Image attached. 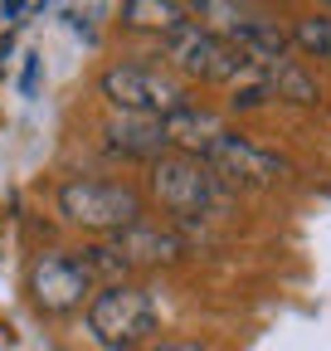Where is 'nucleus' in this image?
Here are the masks:
<instances>
[{"instance_id": "obj_1", "label": "nucleus", "mask_w": 331, "mask_h": 351, "mask_svg": "<svg viewBox=\"0 0 331 351\" xmlns=\"http://www.w3.org/2000/svg\"><path fill=\"white\" fill-rule=\"evenodd\" d=\"M59 215L68 225L88 230V234H122L142 225V195L122 181H93V176H78V181L59 186Z\"/></svg>"}, {"instance_id": "obj_2", "label": "nucleus", "mask_w": 331, "mask_h": 351, "mask_svg": "<svg viewBox=\"0 0 331 351\" xmlns=\"http://www.w3.org/2000/svg\"><path fill=\"white\" fill-rule=\"evenodd\" d=\"M103 98L112 103V112L127 117H171L190 103V88L171 73V69H151V64H112L103 78Z\"/></svg>"}, {"instance_id": "obj_3", "label": "nucleus", "mask_w": 331, "mask_h": 351, "mask_svg": "<svg viewBox=\"0 0 331 351\" xmlns=\"http://www.w3.org/2000/svg\"><path fill=\"white\" fill-rule=\"evenodd\" d=\"M166 64L171 73L200 78V83H243V78H259V69H248L220 34H210L204 25H181L176 34H166Z\"/></svg>"}, {"instance_id": "obj_4", "label": "nucleus", "mask_w": 331, "mask_h": 351, "mask_svg": "<svg viewBox=\"0 0 331 351\" xmlns=\"http://www.w3.org/2000/svg\"><path fill=\"white\" fill-rule=\"evenodd\" d=\"M151 191L176 215H220L229 200V191L215 181V171L200 156H181V152H166L161 161H151Z\"/></svg>"}, {"instance_id": "obj_5", "label": "nucleus", "mask_w": 331, "mask_h": 351, "mask_svg": "<svg viewBox=\"0 0 331 351\" xmlns=\"http://www.w3.org/2000/svg\"><path fill=\"white\" fill-rule=\"evenodd\" d=\"M151 327H156V302H151L146 288L107 283V288L88 302V332H93L103 346H112V351L137 346Z\"/></svg>"}, {"instance_id": "obj_6", "label": "nucleus", "mask_w": 331, "mask_h": 351, "mask_svg": "<svg viewBox=\"0 0 331 351\" xmlns=\"http://www.w3.org/2000/svg\"><path fill=\"white\" fill-rule=\"evenodd\" d=\"M200 161L215 171V181H220L224 191H229V186L263 191V186H273V181H282V176H287V161H282V156L254 147L248 137H239V132H224V137H215L210 152H204Z\"/></svg>"}, {"instance_id": "obj_7", "label": "nucleus", "mask_w": 331, "mask_h": 351, "mask_svg": "<svg viewBox=\"0 0 331 351\" xmlns=\"http://www.w3.org/2000/svg\"><path fill=\"white\" fill-rule=\"evenodd\" d=\"M93 293V269L83 263L78 254H39L34 269H29V298L34 307H44V313H73V307H83V298Z\"/></svg>"}, {"instance_id": "obj_8", "label": "nucleus", "mask_w": 331, "mask_h": 351, "mask_svg": "<svg viewBox=\"0 0 331 351\" xmlns=\"http://www.w3.org/2000/svg\"><path fill=\"white\" fill-rule=\"evenodd\" d=\"M117 244L107 249L122 269H161V263H176L181 254H185V239L176 234V230H161V225H132V230H122V234H112Z\"/></svg>"}, {"instance_id": "obj_9", "label": "nucleus", "mask_w": 331, "mask_h": 351, "mask_svg": "<svg viewBox=\"0 0 331 351\" xmlns=\"http://www.w3.org/2000/svg\"><path fill=\"white\" fill-rule=\"evenodd\" d=\"M103 142H107V152L132 156V161H161L171 152L161 117H127V112H112L103 122Z\"/></svg>"}, {"instance_id": "obj_10", "label": "nucleus", "mask_w": 331, "mask_h": 351, "mask_svg": "<svg viewBox=\"0 0 331 351\" xmlns=\"http://www.w3.org/2000/svg\"><path fill=\"white\" fill-rule=\"evenodd\" d=\"M224 132H229V127L220 122V112L195 108V103H185L181 112L166 117V142L181 147V156H204V152H210V142L224 137Z\"/></svg>"}, {"instance_id": "obj_11", "label": "nucleus", "mask_w": 331, "mask_h": 351, "mask_svg": "<svg viewBox=\"0 0 331 351\" xmlns=\"http://www.w3.org/2000/svg\"><path fill=\"white\" fill-rule=\"evenodd\" d=\"M263 83H268V98H287V103H302V108H312V103L321 98L317 78H312L302 64H293V59L268 64V69H263Z\"/></svg>"}, {"instance_id": "obj_12", "label": "nucleus", "mask_w": 331, "mask_h": 351, "mask_svg": "<svg viewBox=\"0 0 331 351\" xmlns=\"http://www.w3.org/2000/svg\"><path fill=\"white\" fill-rule=\"evenodd\" d=\"M190 5H176V0H127L122 5V25H132V29H156V34H176L185 20Z\"/></svg>"}, {"instance_id": "obj_13", "label": "nucleus", "mask_w": 331, "mask_h": 351, "mask_svg": "<svg viewBox=\"0 0 331 351\" xmlns=\"http://www.w3.org/2000/svg\"><path fill=\"white\" fill-rule=\"evenodd\" d=\"M287 39H293L297 49H307L312 59H331V15H302Z\"/></svg>"}, {"instance_id": "obj_14", "label": "nucleus", "mask_w": 331, "mask_h": 351, "mask_svg": "<svg viewBox=\"0 0 331 351\" xmlns=\"http://www.w3.org/2000/svg\"><path fill=\"white\" fill-rule=\"evenodd\" d=\"M20 83H25V93H34V83H39V59H34V54H29V64H25V78H20Z\"/></svg>"}, {"instance_id": "obj_15", "label": "nucleus", "mask_w": 331, "mask_h": 351, "mask_svg": "<svg viewBox=\"0 0 331 351\" xmlns=\"http://www.w3.org/2000/svg\"><path fill=\"white\" fill-rule=\"evenodd\" d=\"M151 351H204V346H195V341H161V346H151Z\"/></svg>"}]
</instances>
